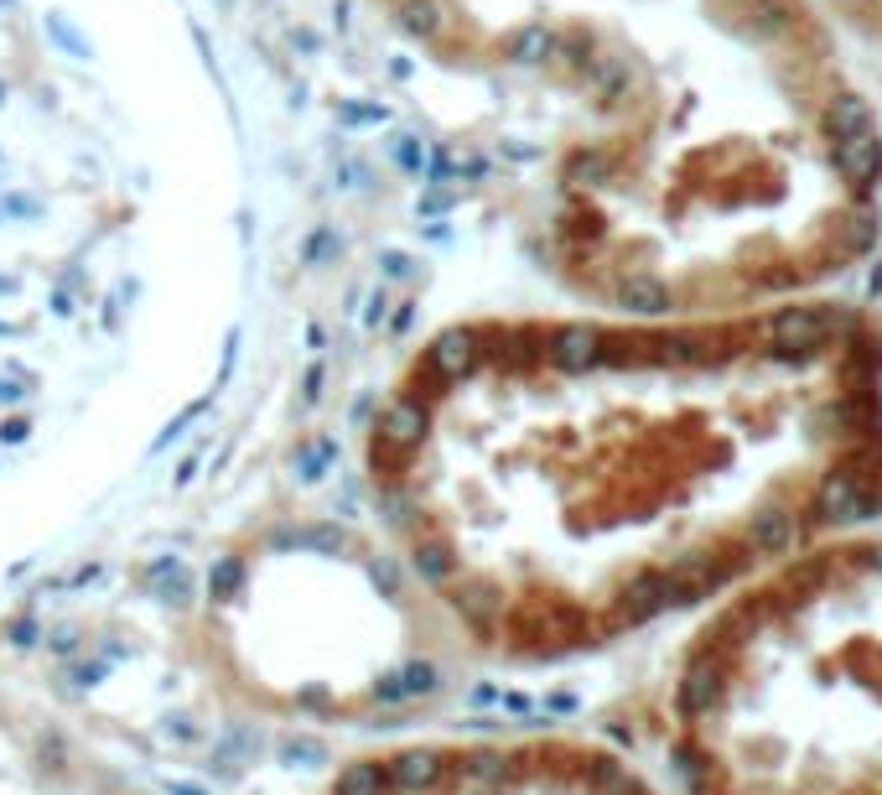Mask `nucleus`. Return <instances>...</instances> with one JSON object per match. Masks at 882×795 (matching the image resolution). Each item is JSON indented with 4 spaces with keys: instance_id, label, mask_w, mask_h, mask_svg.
I'll return each instance as SVG.
<instances>
[{
    "instance_id": "nucleus-1",
    "label": "nucleus",
    "mask_w": 882,
    "mask_h": 795,
    "mask_svg": "<svg viewBox=\"0 0 882 795\" xmlns=\"http://www.w3.org/2000/svg\"><path fill=\"white\" fill-rule=\"evenodd\" d=\"M872 79H882V0H815Z\"/></svg>"
},
{
    "instance_id": "nucleus-7",
    "label": "nucleus",
    "mask_w": 882,
    "mask_h": 795,
    "mask_svg": "<svg viewBox=\"0 0 882 795\" xmlns=\"http://www.w3.org/2000/svg\"><path fill=\"white\" fill-rule=\"evenodd\" d=\"M400 21H405V32H415V37H426V42H436V32H442V11H436V0H405Z\"/></svg>"
},
{
    "instance_id": "nucleus-6",
    "label": "nucleus",
    "mask_w": 882,
    "mask_h": 795,
    "mask_svg": "<svg viewBox=\"0 0 882 795\" xmlns=\"http://www.w3.org/2000/svg\"><path fill=\"white\" fill-rule=\"evenodd\" d=\"M415 567H421V577H432V582H447L457 557H451V546L442 536H426V541H415Z\"/></svg>"
},
{
    "instance_id": "nucleus-8",
    "label": "nucleus",
    "mask_w": 882,
    "mask_h": 795,
    "mask_svg": "<svg viewBox=\"0 0 882 795\" xmlns=\"http://www.w3.org/2000/svg\"><path fill=\"white\" fill-rule=\"evenodd\" d=\"M234 582H239V561H224V567H218V577H214V593H229Z\"/></svg>"
},
{
    "instance_id": "nucleus-5",
    "label": "nucleus",
    "mask_w": 882,
    "mask_h": 795,
    "mask_svg": "<svg viewBox=\"0 0 882 795\" xmlns=\"http://www.w3.org/2000/svg\"><path fill=\"white\" fill-rule=\"evenodd\" d=\"M385 764L379 759H364V764H348L343 775H337V785H333V795H385Z\"/></svg>"
},
{
    "instance_id": "nucleus-2",
    "label": "nucleus",
    "mask_w": 882,
    "mask_h": 795,
    "mask_svg": "<svg viewBox=\"0 0 882 795\" xmlns=\"http://www.w3.org/2000/svg\"><path fill=\"white\" fill-rule=\"evenodd\" d=\"M421 427H426V411H421V400H394L390 411H385V421H379V447H385V474H390L400 457L411 453L415 442H421Z\"/></svg>"
},
{
    "instance_id": "nucleus-4",
    "label": "nucleus",
    "mask_w": 882,
    "mask_h": 795,
    "mask_svg": "<svg viewBox=\"0 0 882 795\" xmlns=\"http://www.w3.org/2000/svg\"><path fill=\"white\" fill-rule=\"evenodd\" d=\"M432 370L442 379H457V375H468L472 370V359H478V333H447V339H436L432 343Z\"/></svg>"
},
{
    "instance_id": "nucleus-3",
    "label": "nucleus",
    "mask_w": 882,
    "mask_h": 795,
    "mask_svg": "<svg viewBox=\"0 0 882 795\" xmlns=\"http://www.w3.org/2000/svg\"><path fill=\"white\" fill-rule=\"evenodd\" d=\"M457 614L468 618L478 635H493V624L504 614V598L493 593L489 582H472V588H457Z\"/></svg>"
}]
</instances>
